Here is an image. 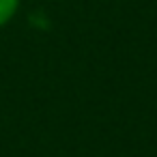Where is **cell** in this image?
Wrapping results in <instances>:
<instances>
[{
    "mask_svg": "<svg viewBox=\"0 0 157 157\" xmlns=\"http://www.w3.org/2000/svg\"><path fill=\"white\" fill-rule=\"evenodd\" d=\"M17 7V0H0V24H5Z\"/></svg>",
    "mask_w": 157,
    "mask_h": 157,
    "instance_id": "1",
    "label": "cell"
}]
</instances>
